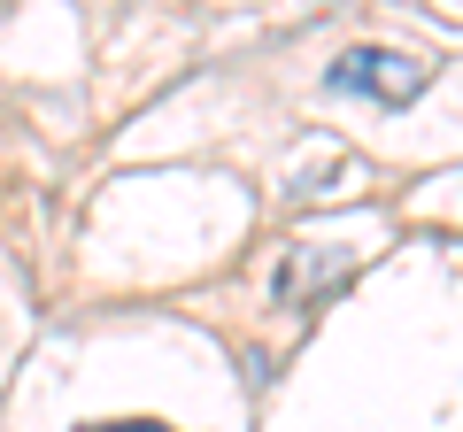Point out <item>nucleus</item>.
Here are the masks:
<instances>
[{
    "mask_svg": "<svg viewBox=\"0 0 463 432\" xmlns=\"http://www.w3.org/2000/svg\"><path fill=\"white\" fill-rule=\"evenodd\" d=\"M325 78H332V93H364V100H379V108H410L432 70L417 62V54H402V47H347Z\"/></svg>",
    "mask_w": 463,
    "mask_h": 432,
    "instance_id": "f257e3e1",
    "label": "nucleus"
},
{
    "mask_svg": "<svg viewBox=\"0 0 463 432\" xmlns=\"http://www.w3.org/2000/svg\"><path fill=\"white\" fill-rule=\"evenodd\" d=\"M85 432H163V425H85Z\"/></svg>",
    "mask_w": 463,
    "mask_h": 432,
    "instance_id": "f03ea898",
    "label": "nucleus"
}]
</instances>
